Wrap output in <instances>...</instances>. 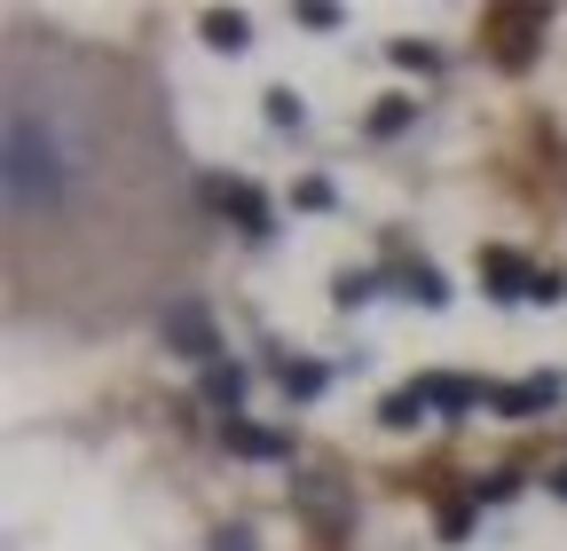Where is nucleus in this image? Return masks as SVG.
Returning a JSON list of instances; mask_svg holds the SVG:
<instances>
[{
	"label": "nucleus",
	"mask_w": 567,
	"mask_h": 551,
	"mask_svg": "<svg viewBox=\"0 0 567 551\" xmlns=\"http://www.w3.org/2000/svg\"><path fill=\"white\" fill-rule=\"evenodd\" d=\"M158 339H166V355H182V363H221V331H213V308L197 300V292H182V300H166V315H158Z\"/></svg>",
	"instance_id": "f257e3e1"
},
{
	"label": "nucleus",
	"mask_w": 567,
	"mask_h": 551,
	"mask_svg": "<svg viewBox=\"0 0 567 551\" xmlns=\"http://www.w3.org/2000/svg\"><path fill=\"white\" fill-rule=\"evenodd\" d=\"M292 505L316 520V536L323 543H339V536H354V497L339 489L331 472H292Z\"/></svg>",
	"instance_id": "f03ea898"
},
{
	"label": "nucleus",
	"mask_w": 567,
	"mask_h": 551,
	"mask_svg": "<svg viewBox=\"0 0 567 551\" xmlns=\"http://www.w3.org/2000/svg\"><path fill=\"white\" fill-rule=\"evenodd\" d=\"M205 197L221 205V214H229V221H237L252 245L276 229V205H268V189H252V181H205Z\"/></svg>",
	"instance_id": "7ed1b4c3"
},
{
	"label": "nucleus",
	"mask_w": 567,
	"mask_h": 551,
	"mask_svg": "<svg viewBox=\"0 0 567 551\" xmlns=\"http://www.w3.org/2000/svg\"><path fill=\"white\" fill-rule=\"evenodd\" d=\"M559 402V371H536V378H513V386H488V409L496 418H536V409H551Z\"/></svg>",
	"instance_id": "20e7f679"
},
{
	"label": "nucleus",
	"mask_w": 567,
	"mask_h": 551,
	"mask_svg": "<svg viewBox=\"0 0 567 551\" xmlns=\"http://www.w3.org/2000/svg\"><path fill=\"white\" fill-rule=\"evenodd\" d=\"M481 284H488V300H496V308H513V300H528L536 268H528L520 252H505V245H488V252H481Z\"/></svg>",
	"instance_id": "39448f33"
},
{
	"label": "nucleus",
	"mask_w": 567,
	"mask_h": 551,
	"mask_svg": "<svg viewBox=\"0 0 567 551\" xmlns=\"http://www.w3.org/2000/svg\"><path fill=\"white\" fill-rule=\"evenodd\" d=\"M221 441H229V457H252V465H276V457H292V434H276V426H252V418H221Z\"/></svg>",
	"instance_id": "423d86ee"
},
{
	"label": "nucleus",
	"mask_w": 567,
	"mask_h": 551,
	"mask_svg": "<svg viewBox=\"0 0 567 551\" xmlns=\"http://www.w3.org/2000/svg\"><path fill=\"white\" fill-rule=\"evenodd\" d=\"M417 394H425V409H434V418H465V409H481L488 402V386H473V378H417Z\"/></svg>",
	"instance_id": "0eeeda50"
},
{
	"label": "nucleus",
	"mask_w": 567,
	"mask_h": 551,
	"mask_svg": "<svg viewBox=\"0 0 567 551\" xmlns=\"http://www.w3.org/2000/svg\"><path fill=\"white\" fill-rule=\"evenodd\" d=\"M268 378L284 386V402H316V394L331 386V363H308V355H276V363H268Z\"/></svg>",
	"instance_id": "6e6552de"
},
{
	"label": "nucleus",
	"mask_w": 567,
	"mask_h": 551,
	"mask_svg": "<svg viewBox=\"0 0 567 551\" xmlns=\"http://www.w3.org/2000/svg\"><path fill=\"white\" fill-rule=\"evenodd\" d=\"M245 386H252L245 363H213V371H205V402L221 409V418H245Z\"/></svg>",
	"instance_id": "1a4fd4ad"
},
{
	"label": "nucleus",
	"mask_w": 567,
	"mask_h": 551,
	"mask_svg": "<svg viewBox=\"0 0 567 551\" xmlns=\"http://www.w3.org/2000/svg\"><path fill=\"white\" fill-rule=\"evenodd\" d=\"M394 284H402V300H417V308H450V276H442L434 260H410Z\"/></svg>",
	"instance_id": "9d476101"
},
{
	"label": "nucleus",
	"mask_w": 567,
	"mask_h": 551,
	"mask_svg": "<svg viewBox=\"0 0 567 551\" xmlns=\"http://www.w3.org/2000/svg\"><path fill=\"white\" fill-rule=\"evenodd\" d=\"M536 17H505L496 24V63H505V72H528V55H536Z\"/></svg>",
	"instance_id": "9b49d317"
},
{
	"label": "nucleus",
	"mask_w": 567,
	"mask_h": 551,
	"mask_svg": "<svg viewBox=\"0 0 567 551\" xmlns=\"http://www.w3.org/2000/svg\"><path fill=\"white\" fill-rule=\"evenodd\" d=\"M205 48H221V55H245V48H252V24H245L237 9H213V17H205Z\"/></svg>",
	"instance_id": "f8f14e48"
},
{
	"label": "nucleus",
	"mask_w": 567,
	"mask_h": 551,
	"mask_svg": "<svg viewBox=\"0 0 567 551\" xmlns=\"http://www.w3.org/2000/svg\"><path fill=\"white\" fill-rule=\"evenodd\" d=\"M425 418H434V409H425V394H417V386H402V394H386V402H379V426H394V434H410V426H425Z\"/></svg>",
	"instance_id": "ddd939ff"
},
{
	"label": "nucleus",
	"mask_w": 567,
	"mask_h": 551,
	"mask_svg": "<svg viewBox=\"0 0 567 551\" xmlns=\"http://www.w3.org/2000/svg\"><path fill=\"white\" fill-rule=\"evenodd\" d=\"M371 300H379V268H347L339 284H331V308H347V315L371 308Z\"/></svg>",
	"instance_id": "4468645a"
},
{
	"label": "nucleus",
	"mask_w": 567,
	"mask_h": 551,
	"mask_svg": "<svg viewBox=\"0 0 567 551\" xmlns=\"http://www.w3.org/2000/svg\"><path fill=\"white\" fill-rule=\"evenodd\" d=\"M465 497H473V505H513V497H520V472H473Z\"/></svg>",
	"instance_id": "2eb2a0df"
},
{
	"label": "nucleus",
	"mask_w": 567,
	"mask_h": 551,
	"mask_svg": "<svg viewBox=\"0 0 567 551\" xmlns=\"http://www.w3.org/2000/svg\"><path fill=\"white\" fill-rule=\"evenodd\" d=\"M417 118V103L410 95H379V111H371V134H379V143H394V134Z\"/></svg>",
	"instance_id": "dca6fc26"
},
{
	"label": "nucleus",
	"mask_w": 567,
	"mask_h": 551,
	"mask_svg": "<svg viewBox=\"0 0 567 551\" xmlns=\"http://www.w3.org/2000/svg\"><path fill=\"white\" fill-rule=\"evenodd\" d=\"M292 205H300V214H331V205H339L331 174H300V181H292Z\"/></svg>",
	"instance_id": "f3484780"
},
{
	"label": "nucleus",
	"mask_w": 567,
	"mask_h": 551,
	"mask_svg": "<svg viewBox=\"0 0 567 551\" xmlns=\"http://www.w3.org/2000/svg\"><path fill=\"white\" fill-rule=\"evenodd\" d=\"M386 55L402 63V72H442V48H425V40H394Z\"/></svg>",
	"instance_id": "a211bd4d"
},
{
	"label": "nucleus",
	"mask_w": 567,
	"mask_h": 551,
	"mask_svg": "<svg viewBox=\"0 0 567 551\" xmlns=\"http://www.w3.org/2000/svg\"><path fill=\"white\" fill-rule=\"evenodd\" d=\"M260 103H268V126H300V118H308V103H300L292 87H268Z\"/></svg>",
	"instance_id": "6ab92c4d"
},
{
	"label": "nucleus",
	"mask_w": 567,
	"mask_h": 551,
	"mask_svg": "<svg viewBox=\"0 0 567 551\" xmlns=\"http://www.w3.org/2000/svg\"><path fill=\"white\" fill-rule=\"evenodd\" d=\"M473 512H481L473 497H457V505H442V543H465V536H473Z\"/></svg>",
	"instance_id": "aec40b11"
},
{
	"label": "nucleus",
	"mask_w": 567,
	"mask_h": 551,
	"mask_svg": "<svg viewBox=\"0 0 567 551\" xmlns=\"http://www.w3.org/2000/svg\"><path fill=\"white\" fill-rule=\"evenodd\" d=\"M528 300H536V308H551V300H567V284H559L551 268H536V284H528Z\"/></svg>",
	"instance_id": "412c9836"
},
{
	"label": "nucleus",
	"mask_w": 567,
	"mask_h": 551,
	"mask_svg": "<svg viewBox=\"0 0 567 551\" xmlns=\"http://www.w3.org/2000/svg\"><path fill=\"white\" fill-rule=\"evenodd\" d=\"M300 24H308V32H339V9H323V0H308V9H300Z\"/></svg>",
	"instance_id": "4be33fe9"
},
{
	"label": "nucleus",
	"mask_w": 567,
	"mask_h": 551,
	"mask_svg": "<svg viewBox=\"0 0 567 551\" xmlns=\"http://www.w3.org/2000/svg\"><path fill=\"white\" fill-rule=\"evenodd\" d=\"M213 551H260V543H252V528H221V536H213Z\"/></svg>",
	"instance_id": "5701e85b"
},
{
	"label": "nucleus",
	"mask_w": 567,
	"mask_h": 551,
	"mask_svg": "<svg viewBox=\"0 0 567 551\" xmlns=\"http://www.w3.org/2000/svg\"><path fill=\"white\" fill-rule=\"evenodd\" d=\"M551 497H559V505H567V465H559V472H551Z\"/></svg>",
	"instance_id": "b1692460"
}]
</instances>
